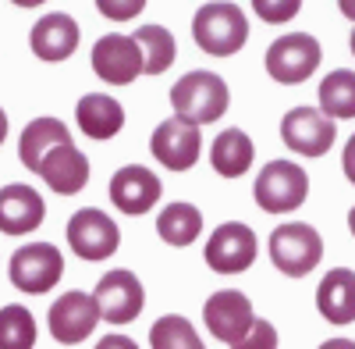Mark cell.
Returning <instances> with one entry per match:
<instances>
[{
  "label": "cell",
  "instance_id": "6",
  "mask_svg": "<svg viewBox=\"0 0 355 349\" xmlns=\"http://www.w3.org/2000/svg\"><path fill=\"white\" fill-rule=\"evenodd\" d=\"M320 57H323V50L309 33H291V36H281L277 43H270V50H266V72L281 86H299L320 68Z\"/></svg>",
  "mask_w": 355,
  "mask_h": 349
},
{
  "label": "cell",
  "instance_id": "27",
  "mask_svg": "<svg viewBox=\"0 0 355 349\" xmlns=\"http://www.w3.org/2000/svg\"><path fill=\"white\" fill-rule=\"evenodd\" d=\"M150 346L153 349H206L202 339L196 335V328L182 314H164L150 328Z\"/></svg>",
  "mask_w": 355,
  "mask_h": 349
},
{
  "label": "cell",
  "instance_id": "18",
  "mask_svg": "<svg viewBox=\"0 0 355 349\" xmlns=\"http://www.w3.org/2000/svg\"><path fill=\"white\" fill-rule=\"evenodd\" d=\"M40 179L53 189V193H61V196H75L85 189L89 182V161L82 150H75V143H64V147H53L43 164H40Z\"/></svg>",
  "mask_w": 355,
  "mask_h": 349
},
{
  "label": "cell",
  "instance_id": "24",
  "mask_svg": "<svg viewBox=\"0 0 355 349\" xmlns=\"http://www.w3.org/2000/svg\"><path fill=\"white\" fill-rule=\"evenodd\" d=\"M320 114L331 122L355 118V72L338 68L320 82Z\"/></svg>",
  "mask_w": 355,
  "mask_h": 349
},
{
  "label": "cell",
  "instance_id": "28",
  "mask_svg": "<svg viewBox=\"0 0 355 349\" xmlns=\"http://www.w3.org/2000/svg\"><path fill=\"white\" fill-rule=\"evenodd\" d=\"M299 8H302V0H252V11L270 25L291 22L295 15H299Z\"/></svg>",
  "mask_w": 355,
  "mask_h": 349
},
{
  "label": "cell",
  "instance_id": "20",
  "mask_svg": "<svg viewBox=\"0 0 355 349\" xmlns=\"http://www.w3.org/2000/svg\"><path fill=\"white\" fill-rule=\"evenodd\" d=\"M75 118H78V129L89 136V139H110L121 132L125 125V107L117 104L114 97H103V93H89L75 104Z\"/></svg>",
  "mask_w": 355,
  "mask_h": 349
},
{
  "label": "cell",
  "instance_id": "7",
  "mask_svg": "<svg viewBox=\"0 0 355 349\" xmlns=\"http://www.w3.org/2000/svg\"><path fill=\"white\" fill-rule=\"evenodd\" d=\"M93 303H96V314L103 317L107 325H128L142 314L146 307V296H142V282L117 268V271H107L100 282H96V293H93Z\"/></svg>",
  "mask_w": 355,
  "mask_h": 349
},
{
  "label": "cell",
  "instance_id": "5",
  "mask_svg": "<svg viewBox=\"0 0 355 349\" xmlns=\"http://www.w3.org/2000/svg\"><path fill=\"white\" fill-rule=\"evenodd\" d=\"M11 285L25 296H43L61 282L64 275V257L50 243H28L21 250H15L11 257Z\"/></svg>",
  "mask_w": 355,
  "mask_h": 349
},
{
  "label": "cell",
  "instance_id": "35",
  "mask_svg": "<svg viewBox=\"0 0 355 349\" xmlns=\"http://www.w3.org/2000/svg\"><path fill=\"white\" fill-rule=\"evenodd\" d=\"M8 139V114H4V107H0V143Z\"/></svg>",
  "mask_w": 355,
  "mask_h": 349
},
{
  "label": "cell",
  "instance_id": "36",
  "mask_svg": "<svg viewBox=\"0 0 355 349\" xmlns=\"http://www.w3.org/2000/svg\"><path fill=\"white\" fill-rule=\"evenodd\" d=\"M11 4H18V8H40V4H46V0H11Z\"/></svg>",
  "mask_w": 355,
  "mask_h": 349
},
{
  "label": "cell",
  "instance_id": "29",
  "mask_svg": "<svg viewBox=\"0 0 355 349\" xmlns=\"http://www.w3.org/2000/svg\"><path fill=\"white\" fill-rule=\"evenodd\" d=\"M231 349H277V328L270 321H252L249 335L242 342H234Z\"/></svg>",
  "mask_w": 355,
  "mask_h": 349
},
{
  "label": "cell",
  "instance_id": "37",
  "mask_svg": "<svg viewBox=\"0 0 355 349\" xmlns=\"http://www.w3.org/2000/svg\"><path fill=\"white\" fill-rule=\"evenodd\" d=\"M348 228H352V236H355V207L348 211Z\"/></svg>",
  "mask_w": 355,
  "mask_h": 349
},
{
  "label": "cell",
  "instance_id": "23",
  "mask_svg": "<svg viewBox=\"0 0 355 349\" xmlns=\"http://www.w3.org/2000/svg\"><path fill=\"white\" fill-rule=\"evenodd\" d=\"M202 232V211L192 203H167L157 218V236L167 246H189Z\"/></svg>",
  "mask_w": 355,
  "mask_h": 349
},
{
  "label": "cell",
  "instance_id": "8",
  "mask_svg": "<svg viewBox=\"0 0 355 349\" xmlns=\"http://www.w3.org/2000/svg\"><path fill=\"white\" fill-rule=\"evenodd\" d=\"M334 136H338V125L331 118H323L316 107H295L281 118V139L295 154L323 157L334 147Z\"/></svg>",
  "mask_w": 355,
  "mask_h": 349
},
{
  "label": "cell",
  "instance_id": "17",
  "mask_svg": "<svg viewBox=\"0 0 355 349\" xmlns=\"http://www.w3.org/2000/svg\"><path fill=\"white\" fill-rule=\"evenodd\" d=\"M28 47L40 61H68L78 50V22L71 15H43L28 33Z\"/></svg>",
  "mask_w": 355,
  "mask_h": 349
},
{
  "label": "cell",
  "instance_id": "9",
  "mask_svg": "<svg viewBox=\"0 0 355 349\" xmlns=\"http://www.w3.org/2000/svg\"><path fill=\"white\" fill-rule=\"evenodd\" d=\"M202 150V132L192 122L182 118H167L153 129L150 136V154L167 168V171H189L199 161Z\"/></svg>",
  "mask_w": 355,
  "mask_h": 349
},
{
  "label": "cell",
  "instance_id": "16",
  "mask_svg": "<svg viewBox=\"0 0 355 349\" xmlns=\"http://www.w3.org/2000/svg\"><path fill=\"white\" fill-rule=\"evenodd\" d=\"M46 218L43 196L33 186H4L0 189V232L4 236H28Z\"/></svg>",
  "mask_w": 355,
  "mask_h": 349
},
{
  "label": "cell",
  "instance_id": "3",
  "mask_svg": "<svg viewBox=\"0 0 355 349\" xmlns=\"http://www.w3.org/2000/svg\"><path fill=\"white\" fill-rule=\"evenodd\" d=\"M252 196L259 203V211H266V214H288V211H299L306 203L309 179H306V171L295 161H270L259 171V179L252 186Z\"/></svg>",
  "mask_w": 355,
  "mask_h": 349
},
{
  "label": "cell",
  "instance_id": "31",
  "mask_svg": "<svg viewBox=\"0 0 355 349\" xmlns=\"http://www.w3.org/2000/svg\"><path fill=\"white\" fill-rule=\"evenodd\" d=\"M96 349H139V346H135V339H128V335H107V339L96 342Z\"/></svg>",
  "mask_w": 355,
  "mask_h": 349
},
{
  "label": "cell",
  "instance_id": "2",
  "mask_svg": "<svg viewBox=\"0 0 355 349\" xmlns=\"http://www.w3.org/2000/svg\"><path fill=\"white\" fill-rule=\"evenodd\" d=\"M192 36L199 50L214 54V57H231L239 54L249 40V18L239 4H202L192 18Z\"/></svg>",
  "mask_w": 355,
  "mask_h": 349
},
{
  "label": "cell",
  "instance_id": "33",
  "mask_svg": "<svg viewBox=\"0 0 355 349\" xmlns=\"http://www.w3.org/2000/svg\"><path fill=\"white\" fill-rule=\"evenodd\" d=\"M320 349H355V342L352 339H327Z\"/></svg>",
  "mask_w": 355,
  "mask_h": 349
},
{
  "label": "cell",
  "instance_id": "1",
  "mask_svg": "<svg viewBox=\"0 0 355 349\" xmlns=\"http://www.w3.org/2000/svg\"><path fill=\"white\" fill-rule=\"evenodd\" d=\"M171 107H174V118L192 125L220 122V114L227 111V82L202 68L189 72L171 86Z\"/></svg>",
  "mask_w": 355,
  "mask_h": 349
},
{
  "label": "cell",
  "instance_id": "11",
  "mask_svg": "<svg viewBox=\"0 0 355 349\" xmlns=\"http://www.w3.org/2000/svg\"><path fill=\"white\" fill-rule=\"evenodd\" d=\"M202 321L206 328L214 332V339L234 346V342H242L252 328V303L245 293H239V289H224V293H214L210 300H206L202 307Z\"/></svg>",
  "mask_w": 355,
  "mask_h": 349
},
{
  "label": "cell",
  "instance_id": "32",
  "mask_svg": "<svg viewBox=\"0 0 355 349\" xmlns=\"http://www.w3.org/2000/svg\"><path fill=\"white\" fill-rule=\"evenodd\" d=\"M341 168H345V179L355 186V136L348 139V147H345V157H341Z\"/></svg>",
  "mask_w": 355,
  "mask_h": 349
},
{
  "label": "cell",
  "instance_id": "4",
  "mask_svg": "<svg viewBox=\"0 0 355 349\" xmlns=\"http://www.w3.org/2000/svg\"><path fill=\"white\" fill-rule=\"evenodd\" d=\"M270 260L274 268L288 278H306L320 260H323V239L313 225L302 221H288L274 228L270 236Z\"/></svg>",
  "mask_w": 355,
  "mask_h": 349
},
{
  "label": "cell",
  "instance_id": "26",
  "mask_svg": "<svg viewBox=\"0 0 355 349\" xmlns=\"http://www.w3.org/2000/svg\"><path fill=\"white\" fill-rule=\"evenodd\" d=\"M36 346V317L21 303L0 307V349H33Z\"/></svg>",
  "mask_w": 355,
  "mask_h": 349
},
{
  "label": "cell",
  "instance_id": "13",
  "mask_svg": "<svg viewBox=\"0 0 355 349\" xmlns=\"http://www.w3.org/2000/svg\"><path fill=\"white\" fill-rule=\"evenodd\" d=\"M100 321V314H96V303L89 293H64V296H57L50 314H46V325H50V335L61 342V346H78L82 339L93 335Z\"/></svg>",
  "mask_w": 355,
  "mask_h": 349
},
{
  "label": "cell",
  "instance_id": "14",
  "mask_svg": "<svg viewBox=\"0 0 355 349\" xmlns=\"http://www.w3.org/2000/svg\"><path fill=\"white\" fill-rule=\"evenodd\" d=\"M93 72L110 86H128L142 75V54L132 36L110 33L93 47Z\"/></svg>",
  "mask_w": 355,
  "mask_h": 349
},
{
  "label": "cell",
  "instance_id": "21",
  "mask_svg": "<svg viewBox=\"0 0 355 349\" xmlns=\"http://www.w3.org/2000/svg\"><path fill=\"white\" fill-rule=\"evenodd\" d=\"M64 143H71V132L68 125H61L57 118H36L28 122L21 139H18V161L28 168V171H40L43 157L53 150V147H64Z\"/></svg>",
  "mask_w": 355,
  "mask_h": 349
},
{
  "label": "cell",
  "instance_id": "38",
  "mask_svg": "<svg viewBox=\"0 0 355 349\" xmlns=\"http://www.w3.org/2000/svg\"><path fill=\"white\" fill-rule=\"evenodd\" d=\"M352 54H355V29H352Z\"/></svg>",
  "mask_w": 355,
  "mask_h": 349
},
{
  "label": "cell",
  "instance_id": "12",
  "mask_svg": "<svg viewBox=\"0 0 355 349\" xmlns=\"http://www.w3.org/2000/svg\"><path fill=\"white\" fill-rule=\"evenodd\" d=\"M252 260H256V236L242 221L220 225L210 236V243H206V264L217 275H239L252 268Z\"/></svg>",
  "mask_w": 355,
  "mask_h": 349
},
{
  "label": "cell",
  "instance_id": "10",
  "mask_svg": "<svg viewBox=\"0 0 355 349\" xmlns=\"http://www.w3.org/2000/svg\"><path fill=\"white\" fill-rule=\"evenodd\" d=\"M117 239H121L117 225L96 207H85V211L71 214V221H68V246L82 260H93V264L117 253Z\"/></svg>",
  "mask_w": 355,
  "mask_h": 349
},
{
  "label": "cell",
  "instance_id": "25",
  "mask_svg": "<svg viewBox=\"0 0 355 349\" xmlns=\"http://www.w3.org/2000/svg\"><path fill=\"white\" fill-rule=\"evenodd\" d=\"M132 40H135L139 54H142V72L146 75H160V72H167L174 65L178 47H174V36L167 33L164 25H142Z\"/></svg>",
  "mask_w": 355,
  "mask_h": 349
},
{
  "label": "cell",
  "instance_id": "22",
  "mask_svg": "<svg viewBox=\"0 0 355 349\" xmlns=\"http://www.w3.org/2000/svg\"><path fill=\"white\" fill-rule=\"evenodd\" d=\"M256 150H252V139L242 129H224L214 139V150H210V164L220 179H242L249 171Z\"/></svg>",
  "mask_w": 355,
  "mask_h": 349
},
{
  "label": "cell",
  "instance_id": "34",
  "mask_svg": "<svg viewBox=\"0 0 355 349\" xmlns=\"http://www.w3.org/2000/svg\"><path fill=\"white\" fill-rule=\"evenodd\" d=\"M338 8H341V15H345V18H352V22H355V0H338Z\"/></svg>",
  "mask_w": 355,
  "mask_h": 349
},
{
  "label": "cell",
  "instance_id": "19",
  "mask_svg": "<svg viewBox=\"0 0 355 349\" xmlns=\"http://www.w3.org/2000/svg\"><path fill=\"white\" fill-rule=\"evenodd\" d=\"M316 307L331 325H352L355 321V271L334 268L323 275L316 289Z\"/></svg>",
  "mask_w": 355,
  "mask_h": 349
},
{
  "label": "cell",
  "instance_id": "30",
  "mask_svg": "<svg viewBox=\"0 0 355 349\" xmlns=\"http://www.w3.org/2000/svg\"><path fill=\"white\" fill-rule=\"evenodd\" d=\"M146 8V0H96V11L110 22H132Z\"/></svg>",
  "mask_w": 355,
  "mask_h": 349
},
{
  "label": "cell",
  "instance_id": "15",
  "mask_svg": "<svg viewBox=\"0 0 355 349\" xmlns=\"http://www.w3.org/2000/svg\"><path fill=\"white\" fill-rule=\"evenodd\" d=\"M157 200H160V179L142 164H128L110 179V203L132 218L153 211Z\"/></svg>",
  "mask_w": 355,
  "mask_h": 349
}]
</instances>
